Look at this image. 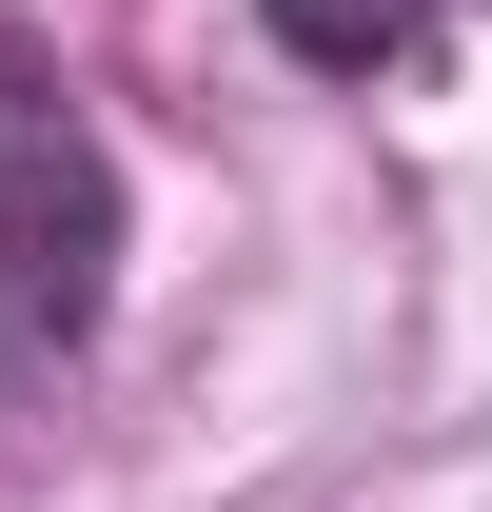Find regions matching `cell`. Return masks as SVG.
<instances>
[{"mask_svg":"<svg viewBox=\"0 0 492 512\" xmlns=\"http://www.w3.org/2000/svg\"><path fill=\"white\" fill-rule=\"evenodd\" d=\"M119 316V158L40 40H0V375H79Z\"/></svg>","mask_w":492,"mask_h":512,"instance_id":"cell-1","label":"cell"},{"mask_svg":"<svg viewBox=\"0 0 492 512\" xmlns=\"http://www.w3.org/2000/svg\"><path fill=\"white\" fill-rule=\"evenodd\" d=\"M433 20H453V0H256V40H276L296 79H414Z\"/></svg>","mask_w":492,"mask_h":512,"instance_id":"cell-2","label":"cell"}]
</instances>
